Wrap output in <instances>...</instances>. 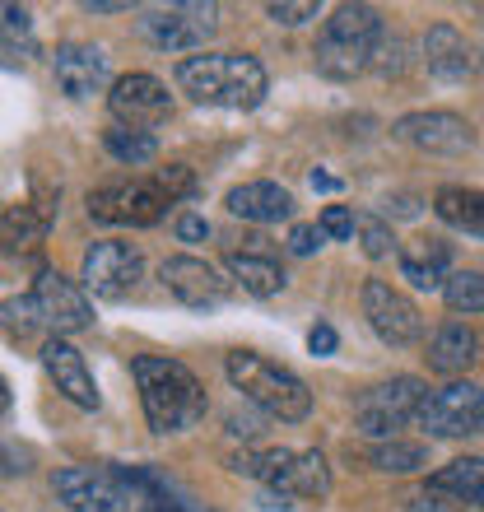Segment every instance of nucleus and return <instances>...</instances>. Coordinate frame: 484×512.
<instances>
[{
	"label": "nucleus",
	"instance_id": "obj_20",
	"mask_svg": "<svg viewBox=\"0 0 484 512\" xmlns=\"http://www.w3.org/2000/svg\"><path fill=\"white\" fill-rule=\"evenodd\" d=\"M429 373H443V378H461L466 368L480 359V336H475L466 322H447L433 331L429 340Z\"/></svg>",
	"mask_w": 484,
	"mask_h": 512
},
{
	"label": "nucleus",
	"instance_id": "obj_19",
	"mask_svg": "<svg viewBox=\"0 0 484 512\" xmlns=\"http://www.w3.org/2000/svg\"><path fill=\"white\" fill-rule=\"evenodd\" d=\"M229 215L247 219V224H280L294 215V196L280 182H242L229 191Z\"/></svg>",
	"mask_w": 484,
	"mask_h": 512
},
{
	"label": "nucleus",
	"instance_id": "obj_36",
	"mask_svg": "<svg viewBox=\"0 0 484 512\" xmlns=\"http://www.w3.org/2000/svg\"><path fill=\"white\" fill-rule=\"evenodd\" d=\"M322 238H326L322 224H298V229L289 233V252H294V256H312L317 247H322Z\"/></svg>",
	"mask_w": 484,
	"mask_h": 512
},
{
	"label": "nucleus",
	"instance_id": "obj_11",
	"mask_svg": "<svg viewBox=\"0 0 484 512\" xmlns=\"http://www.w3.org/2000/svg\"><path fill=\"white\" fill-rule=\"evenodd\" d=\"M140 275H145V256L135 243H121V238L94 243L80 261V280L94 298H126Z\"/></svg>",
	"mask_w": 484,
	"mask_h": 512
},
{
	"label": "nucleus",
	"instance_id": "obj_32",
	"mask_svg": "<svg viewBox=\"0 0 484 512\" xmlns=\"http://www.w3.org/2000/svg\"><path fill=\"white\" fill-rule=\"evenodd\" d=\"M0 38H5V47L33 52V14L19 5H0Z\"/></svg>",
	"mask_w": 484,
	"mask_h": 512
},
{
	"label": "nucleus",
	"instance_id": "obj_1",
	"mask_svg": "<svg viewBox=\"0 0 484 512\" xmlns=\"http://www.w3.org/2000/svg\"><path fill=\"white\" fill-rule=\"evenodd\" d=\"M131 378L140 387V405L154 433H187L196 429L210 410L201 378L177 359H159V354H135L131 359Z\"/></svg>",
	"mask_w": 484,
	"mask_h": 512
},
{
	"label": "nucleus",
	"instance_id": "obj_16",
	"mask_svg": "<svg viewBox=\"0 0 484 512\" xmlns=\"http://www.w3.org/2000/svg\"><path fill=\"white\" fill-rule=\"evenodd\" d=\"M159 280L182 308H219L233 289V284L224 280L210 261H201V256H168L159 266Z\"/></svg>",
	"mask_w": 484,
	"mask_h": 512
},
{
	"label": "nucleus",
	"instance_id": "obj_26",
	"mask_svg": "<svg viewBox=\"0 0 484 512\" xmlns=\"http://www.w3.org/2000/svg\"><path fill=\"white\" fill-rule=\"evenodd\" d=\"M433 210H438V219H443V224H452V229L484 238V191L443 187L438 196H433Z\"/></svg>",
	"mask_w": 484,
	"mask_h": 512
},
{
	"label": "nucleus",
	"instance_id": "obj_4",
	"mask_svg": "<svg viewBox=\"0 0 484 512\" xmlns=\"http://www.w3.org/2000/svg\"><path fill=\"white\" fill-rule=\"evenodd\" d=\"M224 373L229 382L242 391V401H252L256 410H266L270 419H284V424H298V419L312 415V391L308 382L289 373V368L270 364L252 350H233L224 359Z\"/></svg>",
	"mask_w": 484,
	"mask_h": 512
},
{
	"label": "nucleus",
	"instance_id": "obj_23",
	"mask_svg": "<svg viewBox=\"0 0 484 512\" xmlns=\"http://www.w3.org/2000/svg\"><path fill=\"white\" fill-rule=\"evenodd\" d=\"M433 494H452L457 503H471V508H484V457H457L447 461L443 471L429 475Z\"/></svg>",
	"mask_w": 484,
	"mask_h": 512
},
{
	"label": "nucleus",
	"instance_id": "obj_41",
	"mask_svg": "<svg viewBox=\"0 0 484 512\" xmlns=\"http://www.w3.org/2000/svg\"><path fill=\"white\" fill-rule=\"evenodd\" d=\"M84 10H89V14H117V10H126V5H121V0H98V5L89 0Z\"/></svg>",
	"mask_w": 484,
	"mask_h": 512
},
{
	"label": "nucleus",
	"instance_id": "obj_39",
	"mask_svg": "<svg viewBox=\"0 0 484 512\" xmlns=\"http://www.w3.org/2000/svg\"><path fill=\"white\" fill-rule=\"evenodd\" d=\"M28 471V452L0 443V475H24Z\"/></svg>",
	"mask_w": 484,
	"mask_h": 512
},
{
	"label": "nucleus",
	"instance_id": "obj_28",
	"mask_svg": "<svg viewBox=\"0 0 484 512\" xmlns=\"http://www.w3.org/2000/svg\"><path fill=\"white\" fill-rule=\"evenodd\" d=\"M103 145H108V154L117 163H126V168H140V163H149L154 154H159V140L149 131H126V126H112L108 135H103Z\"/></svg>",
	"mask_w": 484,
	"mask_h": 512
},
{
	"label": "nucleus",
	"instance_id": "obj_2",
	"mask_svg": "<svg viewBox=\"0 0 484 512\" xmlns=\"http://www.w3.org/2000/svg\"><path fill=\"white\" fill-rule=\"evenodd\" d=\"M177 89L205 108H233V112H252L266 103V66L256 56L242 52H205L177 61Z\"/></svg>",
	"mask_w": 484,
	"mask_h": 512
},
{
	"label": "nucleus",
	"instance_id": "obj_22",
	"mask_svg": "<svg viewBox=\"0 0 484 512\" xmlns=\"http://www.w3.org/2000/svg\"><path fill=\"white\" fill-rule=\"evenodd\" d=\"M424 66H429V75H438V80L457 84L471 75V47H466V38H461L452 24H433L429 33H424Z\"/></svg>",
	"mask_w": 484,
	"mask_h": 512
},
{
	"label": "nucleus",
	"instance_id": "obj_31",
	"mask_svg": "<svg viewBox=\"0 0 484 512\" xmlns=\"http://www.w3.org/2000/svg\"><path fill=\"white\" fill-rule=\"evenodd\" d=\"M354 233H359L363 256H373V261H382V256L396 252V238H391V224H387V219H377V215H359Z\"/></svg>",
	"mask_w": 484,
	"mask_h": 512
},
{
	"label": "nucleus",
	"instance_id": "obj_3",
	"mask_svg": "<svg viewBox=\"0 0 484 512\" xmlns=\"http://www.w3.org/2000/svg\"><path fill=\"white\" fill-rule=\"evenodd\" d=\"M229 466L252 475L275 499H326L331 494V466L317 447H266V452H233Z\"/></svg>",
	"mask_w": 484,
	"mask_h": 512
},
{
	"label": "nucleus",
	"instance_id": "obj_18",
	"mask_svg": "<svg viewBox=\"0 0 484 512\" xmlns=\"http://www.w3.org/2000/svg\"><path fill=\"white\" fill-rule=\"evenodd\" d=\"M52 75L66 98H94L108 84V52L94 42H61L52 56Z\"/></svg>",
	"mask_w": 484,
	"mask_h": 512
},
{
	"label": "nucleus",
	"instance_id": "obj_40",
	"mask_svg": "<svg viewBox=\"0 0 484 512\" xmlns=\"http://www.w3.org/2000/svg\"><path fill=\"white\" fill-rule=\"evenodd\" d=\"M410 512H461V508H457V503H443V499H438V494L429 489V494L410 499Z\"/></svg>",
	"mask_w": 484,
	"mask_h": 512
},
{
	"label": "nucleus",
	"instance_id": "obj_7",
	"mask_svg": "<svg viewBox=\"0 0 484 512\" xmlns=\"http://www.w3.org/2000/svg\"><path fill=\"white\" fill-rule=\"evenodd\" d=\"M424 396H429V387H424L419 378L377 382V387L359 391V401H354V419H359L363 433H373L377 443H382V438H391V433L405 429V424L419 415Z\"/></svg>",
	"mask_w": 484,
	"mask_h": 512
},
{
	"label": "nucleus",
	"instance_id": "obj_25",
	"mask_svg": "<svg viewBox=\"0 0 484 512\" xmlns=\"http://www.w3.org/2000/svg\"><path fill=\"white\" fill-rule=\"evenodd\" d=\"M401 275L415 289H443L447 284V243L424 238L415 247H401Z\"/></svg>",
	"mask_w": 484,
	"mask_h": 512
},
{
	"label": "nucleus",
	"instance_id": "obj_8",
	"mask_svg": "<svg viewBox=\"0 0 484 512\" xmlns=\"http://www.w3.org/2000/svg\"><path fill=\"white\" fill-rule=\"evenodd\" d=\"M419 429H429L433 438H471L484 429V387L475 382H447V387L429 391L419 405Z\"/></svg>",
	"mask_w": 484,
	"mask_h": 512
},
{
	"label": "nucleus",
	"instance_id": "obj_27",
	"mask_svg": "<svg viewBox=\"0 0 484 512\" xmlns=\"http://www.w3.org/2000/svg\"><path fill=\"white\" fill-rule=\"evenodd\" d=\"M363 461L373 471H387V475H415L429 466V447L424 443H401V438H382L363 452Z\"/></svg>",
	"mask_w": 484,
	"mask_h": 512
},
{
	"label": "nucleus",
	"instance_id": "obj_34",
	"mask_svg": "<svg viewBox=\"0 0 484 512\" xmlns=\"http://www.w3.org/2000/svg\"><path fill=\"white\" fill-rule=\"evenodd\" d=\"M317 0H275V5H266V14L275 19V24H284V28H294V24H308V19H317Z\"/></svg>",
	"mask_w": 484,
	"mask_h": 512
},
{
	"label": "nucleus",
	"instance_id": "obj_43",
	"mask_svg": "<svg viewBox=\"0 0 484 512\" xmlns=\"http://www.w3.org/2000/svg\"><path fill=\"white\" fill-rule=\"evenodd\" d=\"M312 187H322V191H331V187H336V177H326V173H312Z\"/></svg>",
	"mask_w": 484,
	"mask_h": 512
},
{
	"label": "nucleus",
	"instance_id": "obj_29",
	"mask_svg": "<svg viewBox=\"0 0 484 512\" xmlns=\"http://www.w3.org/2000/svg\"><path fill=\"white\" fill-rule=\"evenodd\" d=\"M443 298L452 312H484V270H457V275H447L443 284Z\"/></svg>",
	"mask_w": 484,
	"mask_h": 512
},
{
	"label": "nucleus",
	"instance_id": "obj_38",
	"mask_svg": "<svg viewBox=\"0 0 484 512\" xmlns=\"http://www.w3.org/2000/svg\"><path fill=\"white\" fill-rule=\"evenodd\" d=\"M308 345H312V354H336V345H340L336 326L317 322V326H312V336H308Z\"/></svg>",
	"mask_w": 484,
	"mask_h": 512
},
{
	"label": "nucleus",
	"instance_id": "obj_10",
	"mask_svg": "<svg viewBox=\"0 0 484 512\" xmlns=\"http://www.w3.org/2000/svg\"><path fill=\"white\" fill-rule=\"evenodd\" d=\"M52 494L70 512H131L135 494L121 485L117 466L98 471V466H66L52 475Z\"/></svg>",
	"mask_w": 484,
	"mask_h": 512
},
{
	"label": "nucleus",
	"instance_id": "obj_24",
	"mask_svg": "<svg viewBox=\"0 0 484 512\" xmlns=\"http://www.w3.org/2000/svg\"><path fill=\"white\" fill-rule=\"evenodd\" d=\"M229 275L252 298H275L284 289L280 261H275V256H266V252H229Z\"/></svg>",
	"mask_w": 484,
	"mask_h": 512
},
{
	"label": "nucleus",
	"instance_id": "obj_30",
	"mask_svg": "<svg viewBox=\"0 0 484 512\" xmlns=\"http://www.w3.org/2000/svg\"><path fill=\"white\" fill-rule=\"evenodd\" d=\"M42 326L38 308H33V298H0V331L14 340H28L33 331Z\"/></svg>",
	"mask_w": 484,
	"mask_h": 512
},
{
	"label": "nucleus",
	"instance_id": "obj_13",
	"mask_svg": "<svg viewBox=\"0 0 484 512\" xmlns=\"http://www.w3.org/2000/svg\"><path fill=\"white\" fill-rule=\"evenodd\" d=\"M28 298H33V308H38L42 326H47L52 336H70V331L94 326V303H89V294H84L75 280H66L61 270H38Z\"/></svg>",
	"mask_w": 484,
	"mask_h": 512
},
{
	"label": "nucleus",
	"instance_id": "obj_17",
	"mask_svg": "<svg viewBox=\"0 0 484 512\" xmlns=\"http://www.w3.org/2000/svg\"><path fill=\"white\" fill-rule=\"evenodd\" d=\"M42 368H47V378L56 382V391H61L70 405H80V410H98V405H103L94 373L84 364V354L75 350L66 336L42 340Z\"/></svg>",
	"mask_w": 484,
	"mask_h": 512
},
{
	"label": "nucleus",
	"instance_id": "obj_6",
	"mask_svg": "<svg viewBox=\"0 0 484 512\" xmlns=\"http://www.w3.org/2000/svg\"><path fill=\"white\" fill-rule=\"evenodd\" d=\"M219 28V5L182 0V5H154L140 14V38L159 52H201Z\"/></svg>",
	"mask_w": 484,
	"mask_h": 512
},
{
	"label": "nucleus",
	"instance_id": "obj_21",
	"mask_svg": "<svg viewBox=\"0 0 484 512\" xmlns=\"http://www.w3.org/2000/svg\"><path fill=\"white\" fill-rule=\"evenodd\" d=\"M56 210L52 205H10V210H0V252L5 256H19V252H33V247L47 238L52 229Z\"/></svg>",
	"mask_w": 484,
	"mask_h": 512
},
{
	"label": "nucleus",
	"instance_id": "obj_15",
	"mask_svg": "<svg viewBox=\"0 0 484 512\" xmlns=\"http://www.w3.org/2000/svg\"><path fill=\"white\" fill-rule=\"evenodd\" d=\"M396 140L424 149V154H466L475 145V131L457 112H405L391 126Z\"/></svg>",
	"mask_w": 484,
	"mask_h": 512
},
{
	"label": "nucleus",
	"instance_id": "obj_35",
	"mask_svg": "<svg viewBox=\"0 0 484 512\" xmlns=\"http://www.w3.org/2000/svg\"><path fill=\"white\" fill-rule=\"evenodd\" d=\"M354 224H359V219H354L345 205H326L322 210V233L326 238H354Z\"/></svg>",
	"mask_w": 484,
	"mask_h": 512
},
{
	"label": "nucleus",
	"instance_id": "obj_9",
	"mask_svg": "<svg viewBox=\"0 0 484 512\" xmlns=\"http://www.w3.org/2000/svg\"><path fill=\"white\" fill-rule=\"evenodd\" d=\"M168 196L163 187L149 177V182H112V187L89 191V219L98 224H131V229H149L168 215Z\"/></svg>",
	"mask_w": 484,
	"mask_h": 512
},
{
	"label": "nucleus",
	"instance_id": "obj_42",
	"mask_svg": "<svg viewBox=\"0 0 484 512\" xmlns=\"http://www.w3.org/2000/svg\"><path fill=\"white\" fill-rule=\"evenodd\" d=\"M0 415H10V382L0 378Z\"/></svg>",
	"mask_w": 484,
	"mask_h": 512
},
{
	"label": "nucleus",
	"instance_id": "obj_33",
	"mask_svg": "<svg viewBox=\"0 0 484 512\" xmlns=\"http://www.w3.org/2000/svg\"><path fill=\"white\" fill-rule=\"evenodd\" d=\"M154 182L163 187V196H168V201H182V196H191V191H196V177H191L187 163H168V168H159V173H154Z\"/></svg>",
	"mask_w": 484,
	"mask_h": 512
},
{
	"label": "nucleus",
	"instance_id": "obj_14",
	"mask_svg": "<svg viewBox=\"0 0 484 512\" xmlns=\"http://www.w3.org/2000/svg\"><path fill=\"white\" fill-rule=\"evenodd\" d=\"M108 108L126 131H149V126H159L163 117L173 112V94H168V84L163 80L145 75V70H131V75L112 80Z\"/></svg>",
	"mask_w": 484,
	"mask_h": 512
},
{
	"label": "nucleus",
	"instance_id": "obj_37",
	"mask_svg": "<svg viewBox=\"0 0 484 512\" xmlns=\"http://www.w3.org/2000/svg\"><path fill=\"white\" fill-rule=\"evenodd\" d=\"M177 238H182V243H205V238H210V219L205 215H177Z\"/></svg>",
	"mask_w": 484,
	"mask_h": 512
},
{
	"label": "nucleus",
	"instance_id": "obj_5",
	"mask_svg": "<svg viewBox=\"0 0 484 512\" xmlns=\"http://www.w3.org/2000/svg\"><path fill=\"white\" fill-rule=\"evenodd\" d=\"M382 42V14L373 5H340L317 33V70L326 80H354L373 66Z\"/></svg>",
	"mask_w": 484,
	"mask_h": 512
},
{
	"label": "nucleus",
	"instance_id": "obj_12",
	"mask_svg": "<svg viewBox=\"0 0 484 512\" xmlns=\"http://www.w3.org/2000/svg\"><path fill=\"white\" fill-rule=\"evenodd\" d=\"M363 317L373 326V336L391 350H405L424 336V317L401 289H391L387 280H368L363 284Z\"/></svg>",
	"mask_w": 484,
	"mask_h": 512
}]
</instances>
